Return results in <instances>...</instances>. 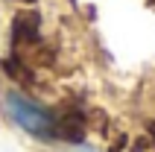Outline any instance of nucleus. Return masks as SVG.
<instances>
[{"label": "nucleus", "mask_w": 155, "mask_h": 152, "mask_svg": "<svg viewBox=\"0 0 155 152\" xmlns=\"http://www.w3.org/2000/svg\"><path fill=\"white\" fill-rule=\"evenodd\" d=\"M3 111L21 132L38 137V140H56V114L47 111L41 102L26 97L21 91L3 94Z\"/></svg>", "instance_id": "nucleus-1"}, {"label": "nucleus", "mask_w": 155, "mask_h": 152, "mask_svg": "<svg viewBox=\"0 0 155 152\" xmlns=\"http://www.w3.org/2000/svg\"><path fill=\"white\" fill-rule=\"evenodd\" d=\"M12 44L15 50H29L35 44H41V15L29 9V12H18L12 21Z\"/></svg>", "instance_id": "nucleus-2"}, {"label": "nucleus", "mask_w": 155, "mask_h": 152, "mask_svg": "<svg viewBox=\"0 0 155 152\" xmlns=\"http://www.w3.org/2000/svg\"><path fill=\"white\" fill-rule=\"evenodd\" d=\"M85 129H88V120H85V114H82V108L73 105V102H68V105L56 114V137L68 140V144L76 146L79 140L85 137Z\"/></svg>", "instance_id": "nucleus-3"}, {"label": "nucleus", "mask_w": 155, "mask_h": 152, "mask_svg": "<svg viewBox=\"0 0 155 152\" xmlns=\"http://www.w3.org/2000/svg\"><path fill=\"white\" fill-rule=\"evenodd\" d=\"M0 68L6 70L15 82H21V85H35L32 70H29V64H26L21 56H9V59H3V61H0Z\"/></svg>", "instance_id": "nucleus-4"}, {"label": "nucleus", "mask_w": 155, "mask_h": 152, "mask_svg": "<svg viewBox=\"0 0 155 152\" xmlns=\"http://www.w3.org/2000/svg\"><path fill=\"white\" fill-rule=\"evenodd\" d=\"M64 152H97V149H91V146H82V144H76V146H70V149H64Z\"/></svg>", "instance_id": "nucleus-5"}, {"label": "nucleus", "mask_w": 155, "mask_h": 152, "mask_svg": "<svg viewBox=\"0 0 155 152\" xmlns=\"http://www.w3.org/2000/svg\"><path fill=\"white\" fill-rule=\"evenodd\" d=\"M18 3H35V0H18Z\"/></svg>", "instance_id": "nucleus-6"}]
</instances>
